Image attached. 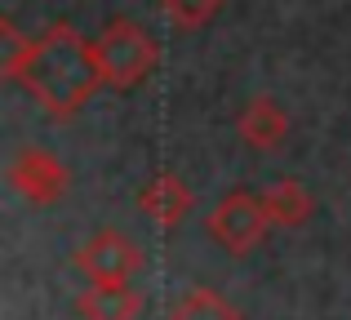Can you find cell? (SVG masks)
<instances>
[{"label": "cell", "instance_id": "cell-1", "mask_svg": "<svg viewBox=\"0 0 351 320\" xmlns=\"http://www.w3.org/2000/svg\"><path fill=\"white\" fill-rule=\"evenodd\" d=\"M14 80L53 121H71L103 89L94 40H85L71 23H53L40 36H32V49H27V58H23Z\"/></svg>", "mask_w": 351, "mask_h": 320}, {"label": "cell", "instance_id": "cell-2", "mask_svg": "<svg viewBox=\"0 0 351 320\" xmlns=\"http://www.w3.org/2000/svg\"><path fill=\"white\" fill-rule=\"evenodd\" d=\"M94 58H98V71H103L107 89H138L156 71V62H160V45L152 40V32L143 23L112 18L94 40Z\"/></svg>", "mask_w": 351, "mask_h": 320}, {"label": "cell", "instance_id": "cell-3", "mask_svg": "<svg viewBox=\"0 0 351 320\" xmlns=\"http://www.w3.org/2000/svg\"><path fill=\"white\" fill-rule=\"evenodd\" d=\"M205 227H209V236H214L227 254L240 258V254H249L267 236L271 218H267L263 196H254V191H227V196L214 205V214H209Z\"/></svg>", "mask_w": 351, "mask_h": 320}, {"label": "cell", "instance_id": "cell-4", "mask_svg": "<svg viewBox=\"0 0 351 320\" xmlns=\"http://www.w3.org/2000/svg\"><path fill=\"white\" fill-rule=\"evenodd\" d=\"M76 271L98 280V285H125V280H134L143 271V249L125 232L103 227V232H94L76 249Z\"/></svg>", "mask_w": 351, "mask_h": 320}, {"label": "cell", "instance_id": "cell-5", "mask_svg": "<svg viewBox=\"0 0 351 320\" xmlns=\"http://www.w3.org/2000/svg\"><path fill=\"white\" fill-rule=\"evenodd\" d=\"M5 178H9V187H14L18 196L32 200V205H40V209L45 205H58L62 191L71 187L67 164L53 156V151H45V147H23L14 160H9Z\"/></svg>", "mask_w": 351, "mask_h": 320}, {"label": "cell", "instance_id": "cell-6", "mask_svg": "<svg viewBox=\"0 0 351 320\" xmlns=\"http://www.w3.org/2000/svg\"><path fill=\"white\" fill-rule=\"evenodd\" d=\"M236 134H240V143H249L254 151H276L289 138V112H285L271 94H258L240 107Z\"/></svg>", "mask_w": 351, "mask_h": 320}, {"label": "cell", "instance_id": "cell-7", "mask_svg": "<svg viewBox=\"0 0 351 320\" xmlns=\"http://www.w3.org/2000/svg\"><path fill=\"white\" fill-rule=\"evenodd\" d=\"M138 209H143L156 227H178L182 218L196 209V196H191V187L178 173H156V178L138 191Z\"/></svg>", "mask_w": 351, "mask_h": 320}, {"label": "cell", "instance_id": "cell-8", "mask_svg": "<svg viewBox=\"0 0 351 320\" xmlns=\"http://www.w3.org/2000/svg\"><path fill=\"white\" fill-rule=\"evenodd\" d=\"M76 312H80V320H138L143 294L129 289V280L125 285H98V280H89V289L76 298Z\"/></svg>", "mask_w": 351, "mask_h": 320}, {"label": "cell", "instance_id": "cell-9", "mask_svg": "<svg viewBox=\"0 0 351 320\" xmlns=\"http://www.w3.org/2000/svg\"><path fill=\"white\" fill-rule=\"evenodd\" d=\"M258 196H263V205H267L271 227H302L311 218V191L302 187L298 178H276V182H267Z\"/></svg>", "mask_w": 351, "mask_h": 320}, {"label": "cell", "instance_id": "cell-10", "mask_svg": "<svg viewBox=\"0 0 351 320\" xmlns=\"http://www.w3.org/2000/svg\"><path fill=\"white\" fill-rule=\"evenodd\" d=\"M169 320H240V312L227 303L223 294L196 285V289H187V294L169 307Z\"/></svg>", "mask_w": 351, "mask_h": 320}, {"label": "cell", "instance_id": "cell-11", "mask_svg": "<svg viewBox=\"0 0 351 320\" xmlns=\"http://www.w3.org/2000/svg\"><path fill=\"white\" fill-rule=\"evenodd\" d=\"M165 18H169V27H178V32H200L205 23H214L218 9H223V0H160Z\"/></svg>", "mask_w": 351, "mask_h": 320}, {"label": "cell", "instance_id": "cell-12", "mask_svg": "<svg viewBox=\"0 0 351 320\" xmlns=\"http://www.w3.org/2000/svg\"><path fill=\"white\" fill-rule=\"evenodd\" d=\"M0 49H5V76L14 80L18 67H23V58H27V49H32V40H27V36L14 27V18H5V23H0Z\"/></svg>", "mask_w": 351, "mask_h": 320}]
</instances>
